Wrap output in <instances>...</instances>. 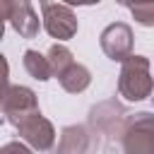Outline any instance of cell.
Returning <instances> with one entry per match:
<instances>
[{"instance_id":"cell-10","label":"cell","mask_w":154,"mask_h":154,"mask_svg":"<svg viewBox=\"0 0 154 154\" xmlns=\"http://www.w3.org/2000/svg\"><path fill=\"white\" fill-rule=\"evenodd\" d=\"M22 63H24V70H26L34 79H38V82H48V79L53 77V70H51L48 58H46L43 53L34 51V48H26V51H24Z\"/></svg>"},{"instance_id":"cell-5","label":"cell","mask_w":154,"mask_h":154,"mask_svg":"<svg viewBox=\"0 0 154 154\" xmlns=\"http://www.w3.org/2000/svg\"><path fill=\"white\" fill-rule=\"evenodd\" d=\"M132 43H135V34H132L130 24H125V22L108 24L99 36V46H101L103 55L113 63H125L132 55Z\"/></svg>"},{"instance_id":"cell-7","label":"cell","mask_w":154,"mask_h":154,"mask_svg":"<svg viewBox=\"0 0 154 154\" xmlns=\"http://www.w3.org/2000/svg\"><path fill=\"white\" fill-rule=\"evenodd\" d=\"M17 135L22 137L24 144H29V147L36 149V152H48V149H53V144H55V128H53V123H51L48 118H43L41 113L26 118V120L17 128Z\"/></svg>"},{"instance_id":"cell-11","label":"cell","mask_w":154,"mask_h":154,"mask_svg":"<svg viewBox=\"0 0 154 154\" xmlns=\"http://www.w3.org/2000/svg\"><path fill=\"white\" fill-rule=\"evenodd\" d=\"M46 58H48V63H51V70H53V77H55V79H60V77L75 65L72 51H70L67 46H63V43H53V46L48 48Z\"/></svg>"},{"instance_id":"cell-12","label":"cell","mask_w":154,"mask_h":154,"mask_svg":"<svg viewBox=\"0 0 154 154\" xmlns=\"http://www.w3.org/2000/svg\"><path fill=\"white\" fill-rule=\"evenodd\" d=\"M125 7L140 26H154V2H128Z\"/></svg>"},{"instance_id":"cell-3","label":"cell","mask_w":154,"mask_h":154,"mask_svg":"<svg viewBox=\"0 0 154 154\" xmlns=\"http://www.w3.org/2000/svg\"><path fill=\"white\" fill-rule=\"evenodd\" d=\"M2 116L10 125L19 128L26 118L41 113L38 108V99H36V91L24 87V84H10L2 94Z\"/></svg>"},{"instance_id":"cell-9","label":"cell","mask_w":154,"mask_h":154,"mask_svg":"<svg viewBox=\"0 0 154 154\" xmlns=\"http://www.w3.org/2000/svg\"><path fill=\"white\" fill-rule=\"evenodd\" d=\"M58 82H60V87H63L67 94H82V91L91 84V72H89V67H84L82 63H75Z\"/></svg>"},{"instance_id":"cell-4","label":"cell","mask_w":154,"mask_h":154,"mask_svg":"<svg viewBox=\"0 0 154 154\" xmlns=\"http://www.w3.org/2000/svg\"><path fill=\"white\" fill-rule=\"evenodd\" d=\"M41 19H43V29L48 31L51 38L58 41H67L77 34L79 24H77V14L70 5L63 2H41Z\"/></svg>"},{"instance_id":"cell-8","label":"cell","mask_w":154,"mask_h":154,"mask_svg":"<svg viewBox=\"0 0 154 154\" xmlns=\"http://www.w3.org/2000/svg\"><path fill=\"white\" fill-rule=\"evenodd\" d=\"M87 149H89V132L84 125H65L60 130L55 154H84Z\"/></svg>"},{"instance_id":"cell-6","label":"cell","mask_w":154,"mask_h":154,"mask_svg":"<svg viewBox=\"0 0 154 154\" xmlns=\"http://www.w3.org/2000/svg\"><path fill=\"white\" fill-rule=\"evenodd\" d=\"M0 12H2V19H7V24L22 38H36L38 36L41 22H38V14H36L31 2H26V0H19V2L2 0L0 2Z\"/></svg>"},{"instance_id":"cell-13","label":"cell","mask_w":154,"mask_h":154,"mask_svg":"<svg viewBox=\"0 0 154 154\" xmlns=\"http://www.w3.org/2000/svg\"><path fill=\"white\" fill-rule=\"evenodd\" d=\"M0 154H34V152H31L29 144H24V142H19V140H12V142H5V144H2Z\"/></svg>"},{"instance_id":"cell-2","label":"cell","mask_w":154,"mask_h":154,"mask_svg":"<svg viewBox=\"0 0 154 154\" xmlns=\"http://www.w3.org/2000/svg\"><path fill=\"white\" fill-rule=\"evenodd\" d=\"M123 154H154V113L140 111L130 116L120 132Z\"/></svg>"},{"instance_id":"cell-1","label":"cell","mask_w":154,"mask_h":154,"mask_svg":"<svg viewBox=\"0 0 154 154\" xmlns=\"http://www.w3.org/2000/svg\"><path fill=\"white\" fill-rule=\"evenodd\" d=\"M152 63L147 55H130L120 65L118 75V94L125 101H144L154 91V79H152Z\"/></svg>"}]
</instances>
